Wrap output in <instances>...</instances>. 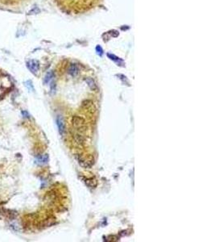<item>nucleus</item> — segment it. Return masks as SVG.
<instances>
[{
  "mask_svg": "<svg viewBox=\"0 0 215 242\" xmlns=\"http://www.w3.org/2000/svg\"><path fill=\"white\" fill-rule=\"evenodd\" d=\"M85 81L87 82L88 86L90 87V89L93 90H97V85H96L95 81H93L92 78H86V79H85Z\"/></svg>",
  "mask_w": 215,
  "mask_h": 242,
  "instance_id": "nucleus-8",
  "label": "nucleus"
},
{
  "mask_svg": "<svg viewBox=\"0 0 215 242\" xmlns=\"http://www.w3.org/2000/svg\"><path fill=\"white\" fill-rule=\"evenodd\" d=\"M56 122H57V128H58L60 134L61 136H64L65 134V132H66V127H65V123L63 117L61 116H57V119H56Z\"/></svg>",
  "mask_w": 215,
  "mask_h": 242,
  "instance_id": "nucleus-3",
  "label": "nucleus"
},
{
  "mask_svg": "<svg viewBox=\"0 0 215 242\" xmlns=\"http://www.w3.org/2000/svg\"><path fill=\"white\" fill-rule=\"evenodd\" d=\"M27 66L30 69V71L33 73H37L40 69V64L37 60H30L27 62Z\"/></svg>",
  "mask_w": 215,
  "mask_h": 242,
  "instance_id": "nucleus-4",
  "label": "nucleus"
},
{
  "mask_svg": "<svg viewBox=\"0 0 215 242\" xmlns=\"http://www.w3.org/2000/svg\"><path fill=\"white\" fill-rule=\"evenodd\" d=\"M84 182H85V184H86L89 187H90V188H94V187L97 186V182H96L95 179L86 178L85 179V181Z\"/></svg>",
  "mask_w": 215,
  "mask_h": 242,
  "instance_id": "nucleus-7",
  "label": "nucleus"
},
{
  "mask_svg": "<svg viewBox=\"0 0 215 242\" xmlns=\"http://www.w3.org/2000/svg\"><path fill=\"white\" fill-rule=\"evenodd\" d=\"M48 161H49V156H48V155H45L44 157H40V158H38V160H37V161H38L39 163H41V164H45V163H46Z\"/></svg>",
  "mask_w": 215,
  "mask_h": 242,
  "instance_id": "nucleus-10",
  "label": "nucleus"
},
{
  "mask_svg": "<svg viewBox=\"0 0 215 242\" xmlns=\"http://www.w3.org/2000/svg\"><path fill=\"white\" fill-rule=\"evenodd\" d=\"M53 77H54V73H53V72L52 71L49 72V73H47L46 76H45V83H49V81L53 79Z\"/></svg>",
  "mask_w": 215,
  "mask_h": 242,
  "instance_id": "nucleus-9",
  "label": "nucleus"
},
{
  "mask_svg": "<svg viewBox=\"0 0 215 242\" xmlns=\"http://www.w3.org/2000/svg\"><path fill=\"white\" fill-rule=\"evenodd\" d=\"M77 160H78V162L81 165L84 167H86V168H89L93 165V163L91 162V161H89L88 159H85V157H81V156H78L77 157Z\"/></svg>",
  "mask_w": 215,
  "mask_h": 242,
  "instance_id": "nucleus-6",
  "label": "nucleus"
},
{
  "mask_svg": "<svg viewBox=\"0 0 215 242\" xmlns=\"http://www.w3.org/2000/svg\"><path fill=\"white\" fill-rule=\"evenodd\" d=\"M72 124L74 126V128H77V130L84 131L85 129V121L83 118H81L80 116H73L72 119Z\"/></svg>",
  "mask_w": 215,
  "mask_h": 242,
  "instance_id": "nucleus-2",
  "label": "nucleus"
},
{
  "mask_svg": "<svg viewBox=\"0 0 215 242\" xmlns=\"http://www.w3.org/2000/svg\"><path fill=\"white\" fill-rule=\"evenodd\" d=\"M93 1L95 0H69V5L70 7L74 10H81L90 7L93 5Z\"/></svg>",
  "mask_w": 215,
  "mask_h": 242,
  "instance_id": "nucleus-1",
  "label": "nucleus"
},
{
  "mask_svg": "<svg viewBox=\"0 0 215 242\" xmlns=\"http://www.w3.org/2000/svg\"><path fill=\"white\" fill-rule=\"evenodd\" d=\"M68 73H69L72 77H76V76L78 75V73H79V68H78V66H77L76 64H70L69 69H68Z\"/></svg>",
  "mask_w": 215,
  "mask_h": 242,
  "instance_id": "nucleus-5",
  "label": "nucleus"
}]
</instances>
